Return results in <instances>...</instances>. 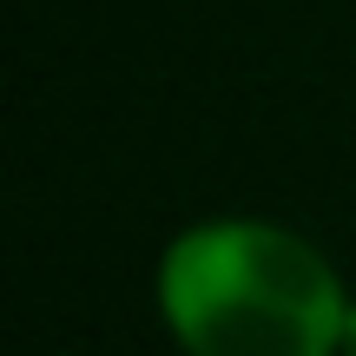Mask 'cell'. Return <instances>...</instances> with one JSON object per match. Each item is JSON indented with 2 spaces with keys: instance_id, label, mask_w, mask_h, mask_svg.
Masks as SVG:
<instances>
[{
  "instance_id": "cell-2",
  "label": "cell",
  "mask_w": 356,
  "mask_h": 356,
  "mask_svg": "<svg viewBox=\"0 0 356 356\" xmlns=\"http://www.w3.org/2000/svg\"><path fill=\"white\" fill-rule=\"evenodd\" d=\"M350 350H356V310H350Z\"/></svg>"
},
{
  "instance_id": "cell-1",
  "label": "cell",
  "mask_w": 356,
  "mask_h": 356,
  "mask_svg": "<svg viewBox=\"0 0 356 356\" xmlns=\"http://www.w3.org/2000/svg\"><path fill=\"white\" fill-rule=\"evenodd\" d=\"M159 304L191 356H330L350 304L330 264L277 225H198L165 251Z\"/></svg>"
}]
</instances>
